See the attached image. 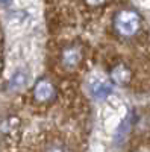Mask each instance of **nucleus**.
<instances>
[{
    "label": "nucleus",
    "instance_id": "nucleus-1",
    "mask_svg": "<svg viewBox=\"0 0 150 152\" xmlns=\"http://www.w3.org/2000/svg\"><path fill=\"white\" fill-rule=\"evenodd\" d=\"M114 26L121 35L132 37L140 29L141 18L135 11H121L117 14V17L114 20Z\"/></svg>",
    "mask_w": 150,
    "mask_h": 152
},
{
    "label": "nucleus",
    "instance_id": "nucleus-2",
    "mask_svg": "<svg viewBox=\"0 0 150 152\" xmlns=\"http://www.w3.org/2000/svg\"><path fill=\"white\" fill-rule=\"evenodd\" d=\"M56 96V88L55 85L47 81V79H40L33 87V97L38 102H50Z\"/></svg>",
    "mask_w": 150,
    "mask_h": 152
},
{
    "label": "nucleus",
    "instance_id": "nucleus-3",
    "mask_svg": "<svg viewBox=\"0 0 150 152\" xmlns=\"http://www.w3.org/2000/svg\"><path fill=\"white\" fill-rule=\"evenodd\" d=\"M82 59V53L78 47H67L62 52V64L65 67H74Z\"/></svg>",
    "mask_w": 150,
    "mask_h": 152
},
{
    "label": "nucleus",
    "instance_id": "nucleus-4",
    "mask_svg": "<svg viewBox=\"0 0 150 152\" xmlns=\"http://www.w3.org/2000/svg\"><path fill=\"white\" fill-rule=\"evenodd\" d=\"M91 91H93V94L96 97H106L111 93V87L105 81L99 79V81H94L91 84Z\"/></svg>",
    "mask_w": 150,
    "mask_h": 152
},
{
    "label": "nucleus",
    "instance_id": "nucleus-5",
    "mask_svg": "<svg viewBox=\"0 0 150 152\" xmlns=\"http://www.w3.org/2000/svg\"><path fill=\"white\" fill-rule=\"evenodd\" d=\"M41 152H71V149L65 143H62L59 140H52V142L44 145Z\"/></svg>",
    "mask_w": 150,
    "mask_h": 152
},
{
    "label": "nucleus",
    "instance_id": "nucleus-6",
    "mask_svg": "<svg viewBox=\"0 0 150 152\" xmlns=\"http://www.w3.org/2000/svg\"><path fill=\"white\" fill-rule=\"evenodd\" d=\"M112 78H114V81L118 82V84H124L129 79V72L123 66H120V67H117L114 72H112Z\"/></svg>",
    "mask_w": 150,
    "mask_h": 152
},
{
    "label": "nucleus",
    "instance_id": "nucleus-7",
    "mask_svg": "<svg viewBox=\"0 0 150 152\" xmlns=\"http://www.w3.org/2000/svg\"><path fill=\"white\" fill-rule=\"evenodd\" d=\"M86 3H88L90 6H100V5H103L106 0H85Z\"/></svg>",
    "mask_w": 150,
    "mask_h": 152
}]
</instances>
